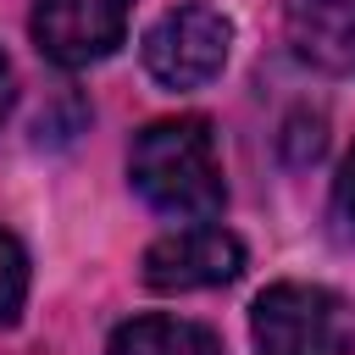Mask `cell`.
Returning a JSON list of instances; mask_svg holds the SVG:
<instances>
[{
  "instance_id": "1",
  "label": "cell",
  "mask_w": 355,
  "mask_h": 355,
  "mask_svg": "<svg viewBox=\"0 0 355 355\" xmlns=\"http://www.w3.org/2000/svg\"><path fill=\"white\" fill-rule=\"evenodd\" d=\"M128 178L144 194V205H155L161 216H178V222H211L227 200L216 133L205 116L150 122L128 150Z\"/></svg>"
},
{
  "instance_id": "2",
  "label": "cell",
  "mask_w": 355,
  "mask_h": 355,
  "mask_svg": "<svg viewBox=\"0 0 355 355\" xmlns=\"http://www.w3.org/2000/svg\"><path fill=\"white\" fill-rule=\"evenodd\" d=\"M255 355H349V305L322 283H272L250 311Z\"/></svg>"
},
{
  "instance_id": "3",
  "label": "cell",
  "mask_w": 355,
  "mask_h": 355,
  "mask_svg": "<svg viewBox=\"0 0 355 355\" xmlns=\"http://www.w3.org/2000/svg\"><path fill=\"white\" fill-rule=\"evenodd\" d=\"M233 22L211 6H178L144 33V67L166 89H200L227 67Z\"/></svg>"
},
{
  "instance_id": "4",
  "label": "cell",
  "mask_w": 355,
  "mask_h": 355,
  "mask_svg": "<svg viewBox=\"0 0 355 355\" xmlns=\"http://www.w3.org/2000/svg\"><path fill=\"white\" fill-rule=\"evenodd\" d=\"M133 0H33V44L55 67L105 61L128 39Z\"/></svg>"
},
{
  "instance_id": "5",
  "label": "cell",
  "mask_w": 355,
  "mask_h": 355,
  "mask_svg": "<svg viewBox=\"0 0 355 355\" xmlns=\"http://www.w3.org/2000/svg\"><path fill=\"white\" fill-rule=\"evenodd\" d=\"M239 272H244V244L227 227H211V222L178 227V233H166L144 250V283L161 288V294L216 288V283H233Z\"/></svg>"
},
{
  "instance_id": "6",
  "label": "cell",
  "mask_w": 355,
  "mask_h": 355,
  "mask_svg": "<svg viewBox=\"0 0 355 355\" xmlns=\"http://www.w3.org/2000/svg\"><path fill=\"white\" fill-rule=\"evenodd\" d=\"M283 28L300 61L355 78V0H283Z\"/></svg>"
},
{
  "instance_id": "7",
  "label": "cell",
  "mask_w": 355,
  "mask_h": 355,
  "mask_svg": "<svg viewBox=\"0 0 355 355\" xmlns=\"http://www.w3.org/2000/svg\"><path fill=\"white\" fill-rule=\"evenodd\" d=\"M105 355H222V338L183 316H133L111 333Z\"/></svg>"
},
{
  "instance_id": "8",
  "label": "cell",
  "mask_w": 355,
  "mask_h": 355,
  "mask_svg": "<svg viewBox=\"0 0 355 355\" xmlns=\"http://www.w3.org/2000/svg\"><path fill=\"white\" fill-rule=\"evenodd\" d=\"M22 300H28V255H22V244L0 227V322H17Z\"/></svg>"
},
{
  "instance_id": "9",
  "label": "cell",
  "mask_w": 355,
  "mask_h": 355,
  "mask_svg": "<svg viewBox=\"0 0 355 355\" xmlns=\"http://www.w3.org/2000/svg\"><path fill=\"white\" fill-rule=\"evenodd\" d=\"M333 227H338V239L355 244V150L344 155V166L333 178Z\"/></svg>"
},
{
  "instance_id": "10",
  "label": "cell",
  "mask_w": 355,
  "mask_h": 355,
  "mask_svg": "<svg viewBox=\"0 0 355 355\" xmlns=\"http://www.w3.org/2000/svg\"><path fill=\"white\" fill-rule=\"evenodd\" d=\"M11 94H17V78H11V61H6V50H0V122H6V111H11Z\"/></svg>"
}]
</instances>
